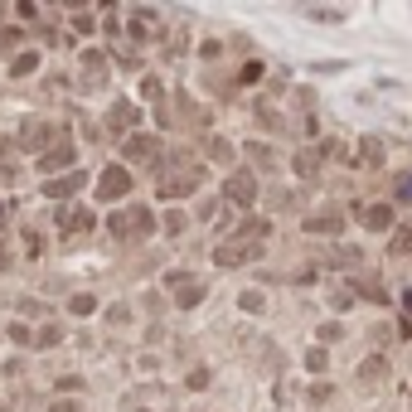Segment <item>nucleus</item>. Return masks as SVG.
Masks as SVG:
<instances>
[]
</instances>
